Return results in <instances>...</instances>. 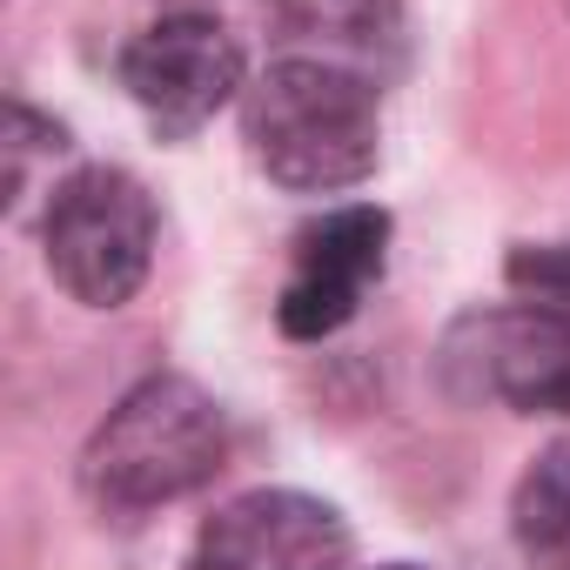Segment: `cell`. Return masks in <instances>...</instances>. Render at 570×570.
Here are the masks:
<instances>
[{
    "label": "cell",
    "mask_w": 570,
    "mask_h": 570,
    "mask_svg": "<svg viewBox=\"0 0 570 570\" xmlns=\"http://www.w3.org/2000/svg\"><path fill=\"white\" fill-rule=\"evenodd\" d=\"M8 195H21V181H28V161H35V148H48V155H61L68 148V128L61 121H41L35 108H8Z\"/></svg>",
    "instance_id": "10"
},
{
    "label": "cell",
    "mask_w": 570,
    "mask_h": 570,
    "mask_svg": "<svg viewBox=\"0 0 570 570\" xmlns=\"http://www.w3.org/2000/svg\"><path fill=\"white\" fill-rule=\"evenodd\" d=\"M242 141L248 161L289 195H343L363 188L383 161V101L376 81L343 68V61H316V55H289L275 61L262 81H248L242 95Z\"/></svg>",
    "instance_id": "1"
},
{
    "label": "cell",
    "mask_w": 570,
    "mask_h": 570,
    "mask_svg": "<svg viewBox=\"0 0 570 570\" xmlns=\"http://www.w3.org/2000/svg\"><path fill=\"white\" fill-rule=\"evenodd\" d=\"M121 88L168 141H181L242 95V41L215 14L175 8L121 48Z\"/></svg>",
    "instance_id": "5"
},
{
    "label": "cell",
    "mask_w": 570,
    "mask_h": 570,
    "mask_svg": "<svg viewBox=\"0 0 570 570\" xmlns=\"http://www.w3.org/2000/svg\"><path fill=\"white\" fill-rule=\"evenodd\" d=\"M510 537L530 570H570V436L543 443L510 490Z\"/></svg>",
    "instance_id": "9"
},
{
    "label": "cell",
    "mask_w": 570,
    "mask_h": 570,
    "mask_svg": "<svg viewBox=\"0 0 570 570\" xmlns=\"http://www.w3.org/2000/svg\"><path fill=\"white\" fill-rule=\"evenodd\" d=\"M282 41L316 48V61H396L403 48V0H268Z\"/></svg>",
    "instance_id": "8"
},
{
    "label": "cell",
    "mask_w": 570,
    "mask_h": 570,
    "mask_svg": "<svg viewBox=\"0 0 570 570\" xmlns=\"http://www.w3.org/2000/svg\"><path fill=\"white\" fill-rule=\"evenodd\" d=\"M563 14H570V0H563Z\"/></svg>",
    "instance_id": "13"
},
{
    "label": "cell",
    "mask_w": 570,
    "mask_h": 570,
    "mask_svg": "<svg viewBox=\"0 0 570 570\" xmlns=\"http://www.w3.org/2000/svg\"><path fill=\"white\" fill-rule=\"evenodd\" d=\"M443 370L463 396H490L517 416H570V303H503L450 330Z\"/></svg>",
    "instance_id": "4"
},
{
    "label": "cell",
    "mask_w": 570,
    "mask_h": 570,
    "mask_svg": "<svg viewBox=\"0 0 570 570\" xmlns=\"http://www.w3.org/2000/svg\"><path fill=\"white\" fill-rule=\"evenodd\" d=\"M188 570H350V523L303 490H248L195 530Z\"/></svg>",
    "instance_id": "7"
},
{
    "label": "cell",
    "mask_w": 570,
    "mask_h": 570,
    "mask_svg": "<svg viewBox=\"0 0 570 570\" xmlns=\"http://www.w3.org/2000/svg\"><path fill=\"white\" fill-rule=\"evenodd\" d=\"M155 202L128 168H81L48 195L41 215V255L48 275L81 309H121L141 296L155 268Z\"/></svg>",
    "instance_id": "3"
},
{
    "label": "cell",
    "mask_w": 570,
    "mask_h": 570,
    "mask_svg": "<svg viewBox=\"0 0 570 570\" xmlns=\"http://www.w3.org/2000/svg\"><path fill=\"white\" fill-rule=\"evenodd\" d=\"M376 570H416V563H376Z\"/></svg>",
    "instance_id": "12"
},
{
    "label": "cell",
    "mask_w": 570,
    "mask_h": 570,
    "mask_svg": "<svg viewBox=\"0 0 570 570\" xmlns=\"http://www.w3.org/2000/svg\"><path fill=\"white\" fill-rule=\"evenodd\" d=\"M228 456L215 396L188 376H141L81 443V497L108 517L161 510L202 490Z\"/></svg>",
    "instance_id": "2"
},
{
    "label": "cell",
    "mask_w": 570,
    "mask_h": 570,
    "mask_svg": "<svg viewBox=\"0 0 570 570\" xmlns=\"http://www.w3.org/2000/svg\"><path fill=\"white\" fill-rule=\"evenodd\" d=\"M510 282H523V289H537V296H563L570 303V248H517L510 255Z\"/></svg>",
    "instance_id": "11"
},
{
    "label": "cell",
    "mask_w": 570,
    "mask_h": 570,
    "mask_svg": "<svg viewBox=\"0 0 570 570\" xmlns=\"http://www.w3.org/2000/svg\"><path fill=\"white\" fill-rule=\"evenodd\" d=\"M383 262H390V215L376 202H343L323 222H309L296 235V268L275 303L282 336H296V343L336 336L383 282Z\"/></svg>",
    "instance_id": "6"
}]
</instances>
